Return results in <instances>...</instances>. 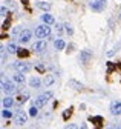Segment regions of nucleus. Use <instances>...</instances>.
Listing matches in <instances>:
<instances>
[{
	"label": "nucleus",
	"mask_w": 121,
	"mask_h": 129,
	"mask_svg": "<svg viewBox=\"0 0 121 129\" xmlns=\"http://www.w3.org/2000/svg\"><path fill=\"white\" fill-rule=\"evenodd\" d=\"M35 36L38 39H46L51 36V26L49 25H41V26H37L35 29Z\"/></svg>",
	"instance_id": "f257e3e1"
},
{
	"label": "nucleus",
	"mask_w": 121,
	"mask_h": 129,
	"mask_svg": "<svg viewBox=\"0 0 121 129\" xmlns=\"http://www.w3.org/2000/svg\"><path fill=\"white\" fill-rule=\"evenodd\" d=\"M49 99H52V92H51V91L44 92V94H40V95L37 97V100H35V106H37V108H41Z\"/></svg>",
	"instance_id": "f03ea898"
},
{
	"label": "nucleus",
	"mask_w": 121,
	"mask_h": 129,
	"mask_svg": "<svg viewBox=\"0 0 121 129\" xmlns=\"http://www.w3.org/2000/svg\"><path fill=\"white\" fill-rule=\"evenodd\" d=\"M2 89H3V92L5 94H8V95H11V94H14L16 92V85H14L12 82H5V80H2Z\"/></svg>",
	"instance_id": "7ed1b4c3"
},
{
	"label": "nucleus",
	"mask_w": 121,
	"mask_h": 129,
	"mask_svg": "<svg viewBox=\"0 0 121 129\" xmlns=\"http://www.w3.org/2000/svg\"><path fill=\"white\" fill-rule=\"evenodd\" d=\"M12 68L16 69L17 72H28L29 69H31V66H29L28 63H25V61H16V63H12Z\"/></svg>",
	"instance_id": "20e7f679"
},
{
	"label": "nucleus",
	"mask_w": 121,
	"mask_h": 129,
	"mask_svg": "<svg viewBox=\"0 0 121 129\" xmlns=\"http://www.w3.org/2000/svg\"><path fill=\"white\" fill-rule=\"evenodd\" d=\"M32 37V31L31 29H23L20 34H19V42L20 43H28Z\"/></svg>",
	"instance_id": "39448f33"
},
{
	"label": "nucleus",
	"mask_w": 121,
	"mask_h": 129,
	"mask_svg": "<svg viewBox=\"0 0 121 129\" xmlns=\"http://www.w3.org/2000/svg\"><path fill=\"white\" fill-rule=\"evenodd\" d=\"M14 120H16V124H19V126H22V124H25L26 123V120H28V115H26V112H23V111H17L16 112V117H14Z\"/></svg>",
	"instance_id": "423d86ee"
},
{
	"label": "nucleus",
	"mask_w": 121,
	"mask_h": 129,
	"mask_svg": "<svg viewBox=\"0 0 121 129\" xmlns=\"http://www.w3.org/2000/svg\"><path fill=\"white\" fill-rule=\"evenodd\" d=\"M32 51L34 52H44L46 51V43H44L43 40H38V42L32 43Z\"/></svg>",
	"instance_id": "0eeeda50"
},
{
	"label": "nucleus",
	"mask_w": 121,
	"mask_h": 129,
	"mask_svg": "<svg viewBox=\"0 0 121 129\" xmlns=\"http://www.w3.org/2000/svg\"><path fill=\"white\" fill-rule=\"evenodd\" d=\"M92 58V51H89V49H83L81 52H80V60H81V63H89V60Z\"/></svg>",
	"instance_id": "6e6552de"
},
{
	"label": "nucleus",
	"mask_w": 121,
	"mask_h": 129,
	"mask_svg": "<svg viewBox=\"0 0 121 129\" xmlns=\"http://www.w3.org/2000/svg\"><path fill=\"white\" fill-rule=\"evenodd\" d=\"M110 112H112V115H119L121 114V102H113L110 105Z\"/></svg>",
	"instance_id": "1a4fd4ad"
},
{
	"label": "nucleus",
	"mask_w": 121,
	"mask_h": 129,
	"mask_svg": "<svg viewBox=\"0 0 121 129\" xmlns=\"http://www.w3.org/2000/svg\"><path fill=\"white\" fill-rule=\"evenodd\" d=\"M54 83H55V75H52V74L44 75V78H43V85L44 86H52Z\"/></svg>",
	"instance_id": "9d476101"
},
{
	"label": "nucleus",
	"mask_w": 121,
	"mask_h": 129,
	"mask_svg": "<svg viewBox=\"0 0 121 129\" xmlns=\"http://www.w3.org/2000/svg\"><path fill=\"white\" fill-rule=\"evenodd\" d=\"M41 20H43V23H46V25H54L55 23V20H54V17L51 14H41Z\"/></svg>",
	"instance_id": "9b49d317"
},
{
	"label": "nucleus",
	"mask_w": 121,
	"mask_h": 129,
	"mask_svg": "<svg viewBox=\"0 0 121 129\" xmlns=\"http://www.w3.org/2000/svg\"><path fill=\"white\" fill-rule=\"evenodd\" d=\"M89 121H92L97 127H100L101 124H103V117H100V115H97V117H92V115H90L89 117Z\"/></svg>",
	"instance_id": "f8f14e48"
},
{
	"label": "nucleus",
	"mask_w": 121,
	"mask_h": 129,
	"mask_svg": "<svg viewBox=\"0 0 121 129\" xmlns=\"http://www.w3.org/2000/svg\"><path fill=\"white\" fill-rule=\"evenodd\" d=\"M29 86L31 88H40L41 86V82H40V78H37V77H32L31 80H29Z\"/></svg>",
	"instance_id": "ddd939ff"
},
{
	"label": "nucleus",
	"mask_w": 121,
	"mask_h": 129,
	"mask_svg": "<svg viewBox=\"0 0 121 129\" xmlns=\"http://www.w3.org/2000/svg\"><path fill=\"white\" fill-rule=\"evenodd\" d=\"M12 80H14L16 83H23V82H25V75H23L22 72H16V74L12 75Z\"/></svg>",
	"instance_id": "4468645a"
},
{
	"label": "nucleus",
	"mask_w": 121,
	"mask_h": 129,
	"mask_svg": "<svg viewBox=\"0 0 121 129\" xmlns=\"http://www.w3.org/2000/svg\"><path fill=\"white\" fill-rule=\"evenodd\" d=\"M54 46H55V49H57V51H62V49H65L66 43H65L62 39H57V40H55V43H54Z\"/></svg>",
	"instance_id": "2eb2a0df"
},
{
	"label": "nucleus",
	"mask_w": 121,
	"mask_h": 129,
	"mask_svg": "<svg viewBox=\"0 0 121 129\" xmlns=\"http://www.w3.org/2000/svg\"><path fill=\"white\" fill-rule=\"evenodd\" d=\"M2 103H3V106H5V109H9L12 105H14V100L11 99V97H5V99L2 100Z\"/></svg>",
	"instance_id": "dca6fc26"
},
{
	"label": "nucleus",
	"mask_w": 121,
	"mask_h": 129,
	"mask_svg": "<svg viewBox=\"0 0 121 129\" xmlns=\"http://www.w3.org/2000/svg\"><path fill=\"white\" fill-rule=\"evenodd\" d=\"M103 5H104V3L98 2V0H95V2H90V8H92V9H95V11H100V9H103Z\"/></svg>",
	"instance_id": "f3484780"
},
{
	"label": "nucleus",
	"mask_w": 121,
	"mask_h": 129,
	"mask_svg": "<svg viewBox=\"0 0 121 129\" xmlns=\"http://www.w3.org/2000/svg\"><path fill=\"white\" fill-rule=\"evenodd\" d=\"M29 54H31V52H29L28 49H25V48H19V52H17V55H19L20 58H26Z\"/></svg>",
	"instance_id": "a211bd4d"
},
{
	"label": "nucleus",
	"mask_w": 121,
	"mask_h": 129,
	"mask_svg": "<svg viewBox=\"0 0 121 129\" xmlns=\"http://www.w3.org/2000/svg\"><path fill=\"white\" fill-rule=\"evenodd\" d=\"M6 49H8V52H9V54H17V52H19V48L14 45V43H9Z\"/></svg>",
	"instance_id": "6ab92c4d"
},
{
	"label": "nucleus",
	"mask_w": 121,
	"mask_h": 129,
	"mask_svg": "<svg viewBox=\"0 0 121 129\" xmlns=\"http://www.w3.org/2000/svg\"><path fill=\"white\" fill-rule=\"evenodd\" d=\"M37 6L40 9H44V11H49L51 9V3H46V2H37Z\"/></svg>",
	"instance_id": "aec40b11"
},
{
	"label": "nucleus",
	"mask_w": 121,
	"mask_h": 129,
	"mask_svg": "<svg viewBox=\"0 0 121 129\" xmlns=\"http://www.w3.org/2000/svg\"><path fill=\"white\" fill-rule=\"evenodd\" d=\"M26 100H28V95H26V94H23V95H19V99H17V105H19V106H22V105H23Z\"/></svg>",
	"instance_id": "412c9836"
},
{
	"label": "nucleus",
	"mask_w": 121,
	"mask_h": 129,
	"mask_svg": "<svg viewBox=\"0 0 121 129\" xmlns=\"http://www.w3.org/2000/svg\"><path fill=\"white\" fill-rule=\"evenodd\" d=\"M2 117H3V118H11V117H12V112H11L9 109H3V111H2Z\"/></svg>",
	"instance_id": "4be33fe9"
},
{
	"label": "nucleus",
	"mask_w": 121,
	"mask_h": 129,
	"mask_svg": "<svg viewBox=\"0 0 121 129\" xmlns=\"http://www.w3.org/2000/svg\"><path fill=\"white\" fill-rule=\"evenodd\" d=\"M29 115L31 117H37V114H38V111H37V106H32V108H29Z\"/></svg>",
	"instance_id": "5701e85b"
},
{
	"label": "nucleus",
	"mask_w": 121,
	"mask_h": 129,
	"mask_svg": "<svg viewBox=\"0 0 121 129\" xmlns=\"http://www.w3.org/2000/svg\"><path fill=\"white\" fill-rule=\"evenodd\" d=\"M69 85H71V86H74V89H81V88H83V85H81V83H77L75 80H71Z\"/></svg>",
	"instance_id": "b1692460"
},
{
	"label": "nucleus",
	"mask_w": 121,
	"mask_h": 129,
	"mask_svg": "<svg viewBox=\"0 0 121 129\" xmlns=\"http://www.w3.org/2000/svg\"><path fill=\"white\" fill-rule=\"evenodd\" d=\"M72 111H74V109H72V108H69V109H66V111L63 112V118H65V120H66V118H69V117L72 115Z\"/></svg>",
	"instance_id": "393cba45"
},
{
	"label": "nucleus",
	"mask_w": 121,
	"mask_h": 129,
	"mask_svg": "<svg viewBox=\"0 0 121 129\" xmlns=\"http://www.w3.org/2000/svg\"><path fill=\"white\" fill-rule=\"evenodd\" d=\"M63 26H65V25H58V23H55V32H57L58 36L63 32Z\"/></svg>",
	"instance_id": "a878e982"
},
{
	"label": "nucleus",
	"mask_w": 121,
	"mask_h": 129,
	"mask_svg": "<svg viewBox=\"0 0 121 129\" xmlns=\"http://www.w3.org/2000/svg\"><path fill=\"white\" fill-rule=\"evenodd\" d=\"M65 31L68 32V34H72V28H71V25H69V23H66V25H65Z\"/></svg>",
	"instance_id": "bb28decb"
},
{
	"label": "nucleus",
	"mask_w": 121,
	"mask_h": 129,
	"mask_svg": "<svg viewBox=\"0 0 121 129\" xmlns=\"http://www.w3.org/2000/svg\"><path fill=\"white\" fill-rule=\"evenodd\" d=\"M116 51H118V46H116V48H113V49H110V51L107 52V55H109V57H112V55H113V54H115Z\"/></svg>",
	"instance_id": "cd10ccee"
},
{
	"label": "nucleus",
	"mask_w": 121,
	"mask_h": 129,
	"mask_svg": "<svg viewBox=\"0 0 121 129\" xmlns=\"http://www.w3.org/2000/svg\"><path fill=\"white\" fill-rule=\"evenodd\" d=\"M66 129H80V127H78L77 124H74V123H72V124H68V127H66Z\"/></svg>",
	"instance_id": "c85d7f7f"
},
{
	"label": "nucleus",
	"mask_w": 121,
	"mask_h": 129,
	"mask_svg": "<svg viewBox=\"0 0 121 129\" xmlns=\"http://www.w3.org/2000/svg\"><path fill=\"white\" fill-rule=\"evenodd\" d=\"M2 15H3V17H6V15H8V9L5 6H2Z\"/></svg>",
	"instance_id": "c756f323"
},
{
	"label": "nucleus",
	"mask_w": 121,
	"mask_h": 129,
	"mask_svg": "<svg viewBox=\"0 0 121 129\" xmlns=\"http://www.w3.org/2000/svg\"><path fill=\"white\" fill-rule=\"evenodd\" d=\"M2 28H3V29H8V28H9V20H6V22H3V25H2Z\"/></svg>",
	"instance_id": "7c9ffc66"
},
{
	"label": "nucleus",
	"mask_w": 121,
	"mask_h": 129,
	"mask_svg": "<svg viewBox=\"0 0 121 129\" xmlns=\"http://www.w3.org/2000/svg\"><path fill=\"white\" fill-rule=\"evenodd\" d=\"M37 69H38L40 72H43V71H44V66H41V64H38V66H37Z\"/></svg>",
	"instance_id": "2f4dec72"
},
{
	"label": "nucleus",
	"mask_w": 121,
	"mask_h": 129,
	"mask_svg": "<svg viewBox=\"0 0 121 129\" xmlns=\"http://www.w3.org/2000/svg\"><path fill=\"white\" fill-rule=\"evenodd\" d=\"M80 129H87V124H81V126H80Z\"/></svg>",
	"instance_id": "473e14b6"
},
{
	"label": "nucleus",
	"mask_w": 121,
	"mask_h": 129,
	"mask_svg": "<svg viewBox=\"0 0 121 129\" xmlns=\"http://www.w3.org/2000/svg\"><path fill=\"white\" fill-rule=\"evenodd\" d=\"M115 129H121V124H119V126H116V127H115Z\"/></svg>",
	"instance_id": "72a5a7b5"
},
{
	"label": "nucleus",
	"mask_w": 121,
	"mask_h": 129,
	"mask_svg": "<svg viewBox=\"0 0 121 129\" xmlns=\"http://www.w3.org/2000/svg\"><path fill=\"white\" fill-rule=\"evenodd\" d=\"M98 2H101V3H104V2H106V0H98Z\"/></svg>",
	"instance_id": "f704fd0d"
},
{
	"label": "nucleus",
	"mask_w": 121,
	"mask_h": 129,
	"mask_svg": "<svg viewBox=\"0 0 121 129\" xmlns=\"http://www.w3.org/2000/svg\"><path fill=\"white\" fill-rule=\"evenodd\" d=\"M106 129H115V127H106Z\"/></svg>",
	"instance_id": "c9c22d12"
},
{
	"label": "nucleus",
	"mask_w": 121,
	"mask_h": 129,
	"mask_svg": "<svg viewBox=\"0 0 121 129\" xmlns=\"http://www.w3.org/2000/svg\"><path fill=\"white\" fill-rule=\"evenodd\" d=\"M119 20H121V14H119Z\"/></svg>",
	"instance_id": "e433bc0d"
}]
</instances>
